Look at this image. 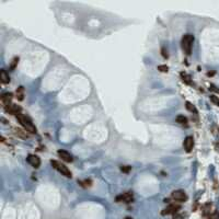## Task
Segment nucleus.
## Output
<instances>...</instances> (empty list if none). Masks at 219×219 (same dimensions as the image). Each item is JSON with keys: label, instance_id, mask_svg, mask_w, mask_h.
<instances>
[{"label": "nucleus", "instance_id": "f257e3e1", "mask_svg": "<svg viewBox=\"0 0 219 219\" xmlns=\"http://www.w3.org/2000/svg\"><path fill=\"white\" fill-rule=\"evenodd\" d=\"M16 118H18L20 124L24 127V130H26V132H29L31 134H36V127L33 124V122H32V120L29 116L20 113V114L16 115Z\"/></svg>", "mask_w": 219, "mask_h": 219}, {"label": "nucleus", "instance_id": "f03ea898", "mask_svg": "<svg viewBox=\"0 0 219 219\" xmlns=\"http://www.w3.org/2000/svg\"><path fill=\"white\" fill-rule=\"evenodd\" d=\"M193 43H194V36L192 34H185L183 37H182L181 41V45H182V49L184 51V53L186 55H190L191 52H192V47H193Z\"/></svg>", "mask_w": 219, "mask_h": 219}, {"label": "nucleus", "instance_id": "7ed1b4c3", "mask_svg": "<svg viewBox=\"0 0 219 219\" xmlns=\"http://www.w3.org/2000/svg\"><path fill=\"white\" fill-rule=\"evenodd\" d=\"M51 164L53 165V168L56 169V170H57L59 173H61V175H65L66 178H71V176H73L69 169L67 168L65 164H63L61 162L56 161V160H52Z\"/></svg>", "mask_w": 219, "mask_h": 219}, {"label": "nucleus", "instance_id": "20e7f679", "mask_svg": "<svg viewBox=\"0 0 219 219\" xmlns=\"http://www.w3.org/2000/svg\"><path fill=\"white\" fill-rule=\"evenodd\" d=\"M171 197L174 200H176V202H180V203H183V202H185V200H188V196H186L185 192L182 190L173 191L171 194Z\"/></svg>", "mask_w": 219, "mask_h": 219}, {"label": "nucleus", "instance_id": "39448f33", "mask_svg": "<svg viewBox=\"0 0 219 219\" xmlns=\"http://www.w3.org/2000/svg\"><path fill=\"white\" fill-rule=\"evenodd\" d=\"M181 206L179 204H171L169 205L168 207H165L163 212H162V215H171V214H176L180 210Z\"/></svg>", "mask_w": 219, "mask_h": 219}, {"label": "nucleus", "instance_id": "423d86ee", "mask_svg": "<svg viewBox=\"0 0 219 219\" xmlns=\"http://www.w3.org/2000/svg\"><path fill=\"white\" fill-rule=\"evenodd\" d=\"M133 200L134 197L132 192H126V193L122 194V195L116 197L117 202H124V203H130V202H133Z\"/></svg>", "mask_w": 219, "mask_h": 219}, {"label": "nucleus", "instance_id": "0eeeda50", "mask_svg": "<svg viewBox=\"0 0 219 219\" xmlns=\"http://www.w3.org/2000/svg\"><path fill=\"white\" fill-rule=\"evenodd\" d=\"M28 162L35 169H37L41 165V159L38 158L37 156H35V155H30L28 157Z\"/></svg>", "mask_w": 219, "mask_h": 219}, {"label": "nucleus", "instance_id": "6e6552de", "mask_svg": "<svg viewBox=\"0 0 219 219\" xmlns=\"http://www.w3.org/2000/svg\"><path fill=\"white\" fill-rule=\"evenodd\" d=\"M4 110H6L8 113L13 114V115H18V114H20V112H21V108H20L19 105L11 104V103H10L9 105H7L6 108H4Z\"/></svg>", "mask_w": 219, "mask_h": 219}, {"label": "nucleus", "instance_id": "1a4fd4ad", "mask_svg": "<svg viewBox=\"0 0 219 219\" xmlns=\"http://www.w3.org/2000/svg\"><path fill=\"white\" fill-rule=\"evenodd\" d=\"M183 146H184V149L188 151V152H191L192 149L194 147V138L192 136H188L184 139V143H183Z\"/></svg>", "mask_w": 219, "mask_h": 219}, {"label": "nucleus", "instance_id": "9d476101", "mask_svg": "<svg viewBox=\"0 0 219 219\" xmlns=\"http://www.w3.org/2000/svg\"><path fill=\"white\" fill-rule=\"evenodd\" d=\"M58 156H59V158H61L64 160V161L66 162H71L73 160V156L70 155L68 151H66V150H58Z\"/></svg>", "mask_w": 219, "mask_h": 219}, {"label": "nucleus", "instance_id": "9b49d317", "mask_svg": "<svg viewBox=\"0 0 219 219\" xmlns=\"http://www.w3.org/2000/svg\"><path fill=\"white\" fill-rule=\"evenodd\" d=\"M13 98V94L11 92H6L3 93L2 96H1V103L3 104V106L6 108L7 105L10 104V102H11V100H12Z\"/></svg>", "mask_w": 219, "mask_h": 219}, {"label": "nucleus", "instance_id": "f8f14e48", "mask_svg": "<svg viewBox=\"0 0 219 219\" xmlns=\"http://www.w3.org/2000/svg\"><path fill=\"white\" fill-rule=\"evenodd\" d=\"M1 81H2L3 84H7V83L10 82V77L4 69L1 70Z\"/></svg>", "mask_w": 219, "mask_h": 219}, {"label": "nucleus", "instance_id": "ddd939ff", "mask_svg": "<svg viewBox=\"0 0 219 219\" xmlns=\"http://www.w3.org/2000/svg\"><path fill=\"white\" fill-rule=\"evenodd\" d=\"M14 133H16V135H18L19 137L23 138V139H26V138H28V134H26V130L20 129V128H14Z\"/></svg>", "mask_w": 219, "mask_h": 219}, {"label": "nucleus", "instance_id": "4468645a", "mask_svg": "<svg viewBox=\"0 0 219 219\" xmlns=\"http://www.w3.org/2000/svg\"><path fill=\"white\" fill-rule=\"evenodd\" d=\"M23 98H24V88L23 87H19L18 90H16V99L19 101H22Z\"/></svg>", "mask_w": 219, "mask_h": 219}, {"label": "nucleus", "instance_id": "2eb2a0df", "mask_svg": "<svg viewBox=\"0 0 219 219\" xmlns=\"http://www.w3.org/2000/svg\"><path fill=\"white\" fill-rule=\"evenodd\" d=\"M176 122L181 125H186L188 124V118L185 117L184 115H179V116H176Z\"/></svg>", "mask_w": 219, "mask_h": 219}, {"label": "nucleus", "instance_id": "dca6fc26", "mask_svg": "<svg viewBox=\"0 0 219 219\" xmlns=\"http://www.w3.org/2000/svg\"><path fill=\"white\" fill-rule=\"evenodd\" d=\"M19 63V57H14L11 61V65H10V70H14L16 69V65Z\"/></svg>", "mask_w": 219, "mask_h": 219}, {"label": "nucleus", "instance_id": "f3484780", "mask_svg": "<svg viewBox=\"0 0 219 219\" xmlns=\"http://www.w3.org/2000/svg\"><path fill=\"white\" fill-rule=\"evenodd\" d=\"M181 77H182V79H183V81H184L185 83H188V84H190L191 83V77L188 76V73H181Z\"/></svg>", "mask_w": 219, "mask_h": 219}, {"label": "nucleus", "instance_id": "a211bd4d", "mask_svg": "<svg viewBox=\"0 0 219 219\" xmlns=\"http://www.w3.org/2000/svg\"><path fill=\"white\" fill-rule=\"evenodd\" d=\"M186 108H188V111H191V112H194V113H197V110H196V108H195V106L191 104L190 102H186Z\"/></svg>", "mask_w": 219, "mask_h": 219}, {"label": "nucleus", "instance_id": "6ab92c4d", "mask_svg": "<svg viewBox=\"0 0 219 219\" xmlns=\"http://www.w3.org/2000/svg\"><path fill=\"white\" fill-rule=\"evenodd\" d=\"M210 101L213 102L215 105H218L219 106V98L218 96H216V95H210Z\"/></svg>", "mask_w": 219, "mask_h": 219}, {"label": "nucleus", "instance_id": "aec40b11", "mask_svg": "<svg viewBox=\"0 0 219 219\" xmlns=\"http://www.w3.org/2000/svg\"><path fill=\"white\" fill-rule=\"evenodd\" d=\"M158 70H160V71H162V73H168L169 67L167 66V65H159Z\"/></svg>", "mask_w": 219, "mask_h": 219}, {"label": "nucleus", "instance_id": "412c9836", "mask_svg": "<svg viewBox=\"0 0 219 219\" xmlns=\"http://www.w3.org/2000/svg\"><path fill=\"white\" fill-rule=\"evenodd\" d=\"M121 170L123 172H125V173H128V172L132 170V167H129V165H122Z\"/></svg>", "mask_w": 219, "mask_h": 219}, {"label": "nucleus", "instance_id": "4be33fe9", "mask_svg": "<svg viewBox=\"0 0 219 219\" xmlns=\"http://www.w3.org/2000/svg\"><path fill=\"white\" fill-rule=\"evenodd\" d=\"M161 54H162V56H163V58H168V57H169L168 52H167V49H165L164 47H162V49H161Z\"/></svg>", "mask_w": 219, "mask_h": 219}, {"label": "nucleus", "instance_id": "5701e85b", "mask_svg": "<svg viewBox=\"0 0 219 219\" xmlns=\"http://www.w3.org/2000/svg\"><path fill=\"white\" fill-rule=\"evenodd\" d=\"M210 219H219L218 213H214L213 215H210Z\"/></svg>", "mask_w": 219, "mask_h": 219}, {"label": "nucleus", "instance_id": "b1692460", "mask_svg": "<svg viewBox=\"0 0 219 219\" xmlns=\"http://www.w3.org/2000/svg\"><path fill=\"white\" fill-rule=\"evenodd\" d=\"M173 219H183V216L182 215H175Z\"/></svg>", "mask_w": 219, "mask_h": 219}, {"label": "nucleus", "instance_id": "393cba45", "mask_svg": "<svg viewBox=\"0 0 219 219\" xmlns=\"http://www.w3.org/2000/svg\"><path fill=\"white\" fill-rule=\"evenodd\" d=\"M125 219H132V218H129V217H127V218H125Z\"/></svg>", "mask_w": 219, "mask_h": 219}]
</instances>
